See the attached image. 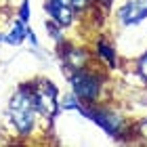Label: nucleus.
I'll use <instances>...</instances> for the list:
<instances>
[{
	"instance_id": "1",
	"label": "nucleus",
	"mask_w": 147,
	"mask_h": 147,
	"mask_svg": "<svg viewBox=\"0 0 147 147\" xmlns=\"http://www.w3.org/2000/svg\"><path fill=\"white\" fill-rule=\"evenodd\" d=\"M107 67L101 65L95 59L90 65H86L82 69L69 71L67 74V84H69V92H74L82 105H90V103H105L103 95L107 88Z\"/></svg>"
},
{
	"instance_id": "2",
	"label": "nucleus",
	"mask_w": 147,
	"mask_h": 147,
	"mask_svg": "<svg viewBox=\"0 0 147 147\" xmlns=\"http://www.w3.org/2000/svg\"><path fill=\"white\" fill-rule=\"evenodd\" d=\"M6 118H9L11 126L21 139L34 135V130L40 124V113L36 109L34 95H32V82L19 84L17 90L13 92L9 107H6Z\"/></svg>"
},
{
	"instance_id": "3",
	"label": "nucleus",
	"mask_w": 147,
	"mask_h": 147,
	"mask_svg": "<svg viewBox=\"0 0 147 147\" xmlns=\"http://www.w3.org/2000/svg\"><path fill=\"white\" fill-rule=\"evenodd\" d=\"M82 118L95 122L107 137L116 141H128V135H132V124L124 116L122 109L113 107L109 103H90L84 105Z\"/></svg>"
},
{
	"instance_id": "4",
	"label": "nucleus",
	"mask_w": 147,
	"mask_h": 147,
	"mask_svg": "<svg viewBox=\"0 0 147 147\" xmlns=\"http://www.w3.org/2000/svg\"><path fill=\"white\" fill-rule=\"evenodd\" d=\"M32 95H34V103L42 122L53 126V122L61 113V99H59L57 84L51 82L49 78H36L32 80Z\"/></svg>"
},
{
	"instance_id": "5",
	"label": "nucleus",
	"mask_w": 147,
	"mask_h": 147,
	"mask_svg": "<svg viewBox=\"0 0 147 147\" xmlns=\"http://www.w3.org/2000/svg\"><path fill=\"white\" fill-rule=\"evenodd\" d=\"M57 53H59V61H61V67L67 76L69 71H76V69H82L86 65L92 63V55L88 49L84 46H78V44H71V42H61L57 44Z\"/></svg>"
},
{
	"instance_id": "6",
	"label": "nucleus",
	"mask_w": 147,
	"mask_h": 147,
	"mask_svg": "<svg viewBox=\"0 0 147 147\" xmlns=\"http://www.w3.org/2000/svg\"><path fill=\"white\" fill-rule=\"evenodd\" d=\"M116 21L122 30L147 23V0H126L116 11Z\"/></svg>"
},
{
	"instance_id": "7",
	"label": "nucleus",
	"mask_w": 147,
	"mask_h": 147,
	"mask_svg": "<svg viewBox=\"0 0 147 147\" xmlns=\"http://www.w3.org/2000/svg\"><path fill=\"white\" fill-rule=\"evenodd\" d=\"M44 13L51 21H55L61 28H71L74 21H76V6H74L71 0H44Z\"/></svg>"
},
{
	"instance_id": "8",
	"label": "nucleus",
	"mask_w": 147,
	"mask_h": 147,
	"mask_svg": "<svg viewBox=\"0 0 147 147\" xmlns=\"http://www.w3.org/2000/svg\"><path fill=\"white\" fill-rule=\"evenodd\" d=\"M95 59L101 65H105L107 69H116L118 67V51L113 46L111 40H107L105 36H101L95 42Z\"/></svg>"
},
{
	"instance_id": "9",
	"label": "nucleus",
	"mask_w": 147,
	"mask_h": 147,
	"mask_svg": "<svg viewBox=\"0 0 147 147\" xmlns=\"http://www.w3.org/2000/svg\"><path fill=\"white\" fill-rule=\"evenodd\" d=\"M28 30H30V23L21 21V19L15 17V21L11 23V28L2 34V42L11 44V46H19L28 40Z\"/></svg>"
},
{
	"instance_id": "10",
	"label": "nucleus",
	"mask_w": 147,
	"mask_h": 147,
	"mask_svg": "<svg viewBox=\"0 0 147 147\" xmlns=\"http://www.w3.org/2000/svg\"><path fill=\"white\" fill-rule=\"evenodd\" d=\"M61 111H78L80 116L84 113V105L80 103V99L74 95V92H69V95L61 97Z\"/></svg>"
},
{
	"instance_id": "11",
	"label": "nucleus",
	"mask_w": 147,
	"mask_h": 147,
	"mask_svg": "<svg viewBox=\"0 0 147 147\" xmlns=\"http://www.w3.org/2000/svg\"><path fill=\"white\" fill-rule=\"evenodd\" d=\"M135 74L143 80V84L147 86V49L137 57V61H135Z\"/></svg>"
},
{
	"instance_id": "12",
	"label": "nucleus",
	"mask_w": 147,
	"mask_h": 147,
	"mask_svg": "<svg viewBox=\"0 0 147 147\" xmlns=\"http://www.w3.org/2000/svg\"><path fill=\"white\" fill-rule=\"evenodd\" d=\"M46 32H49V36L55 40L57 44H61V42H65V36H63V28L61 25H57L55 21H46Z\"/></svg>"
},
{
	"instance_id": "13",
	"label": "nucleus",
	"mask_w": 147,
	"mask_h": 147,
	"mask_svg": "<svg viewBox=\"0 0 147 147\" xmlns=\"http://www.w3.org/2000/svg\"><path fill=\"white\" fill-rule=\"evenodd\" d=\"M132 135H135L139 141L147 143V116H145V118H141L139 122L132 124Z\"/></svg>"
},
{
	"instance_id": "14",
	"label": "nucleus",
	"mask_w": 147,
	"mask_h": 147,
	"mask_svg": "<svg viewBox=\"0 0 147 147\" xmlns=\"http://www.w3.org/2000/svg\"><path fill=\"white\" fill-rule=\"evenodd\" d=\"M30 17H32V6H30V0H21L19 2V9H17V19L30 23Z\"/></svg>"
},
{
	"instance_id": "15",
	"label": "nucleus",
	"mask_w": 147,
	"mask_h": 147,
	"mask_svg": "<svg viewBox=\"0 0 147 147\" xmlns=\"http://www.w3.org/2000/svg\"><path fill=\"white\" fill-rule=\"evenodd\" d=\"M71 2H74V6H76L78 13H86L92 4H95V0H71Z\"/></svg>"
},
{
	"instance_id": "16",
	"label": "nucleus",
	"mask_w": 147,
	"mask_h": 147,
	"mask_svg": "<svg viewBox=\"0 0 147 147\" xmlns=\"http://www.w3.org/2000/svg\"><path fill=\"white\" fill-rule=\"evenodd\" d=\"M28 40H30V44H32V49H40V40H38V36H36V32L34 30H28Z\"/></svg>"
},
{
	"instance_id": "17",
	"label": "nucleus",
	"mask_w": 147,
	"mask_h": 147,
	"mask_svg": "<svg viewBox=\"0 0 147 147\" xmlns=\"http://www.w3.org/2000/svg\"><path fill=\"white\" fill-rule=\"evenodd\" d=\"M95 4H99V6L105 9V6H109V0H95Z\"/></svg>"
}]
</instances>
